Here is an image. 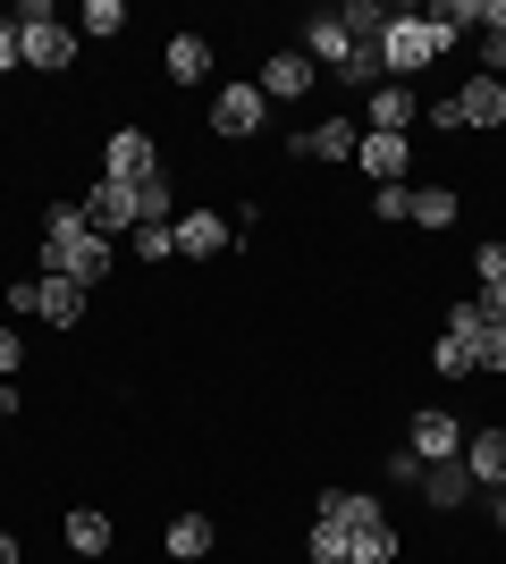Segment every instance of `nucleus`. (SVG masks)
Returning a JSON list of instances; mask_svg holds the SVG:
<instances>
[{
  "mask_svg": "<svg viewBox=\"0 0 506 564\" xmlns=\"http://www.w3.org/2000/svg\"><path fill=\"white\" fill-rule=\"evenodd\" d=\"M110 261H119V245H101L76 203H51V212H43V279L101 286V279H110Z\"/></svg>",
  "mask_w": 506,
  "mask_h": 564,
  "instance_id": "obj_1",
  "label": "nucleus"
},
{
  "mask_svg": "<svg viewBox=\"0 0 506 564\" xmlns=\"http://www.w3.org/2000/svg\"><path fill=\"white\" fill-rule=\"evenodd\" d=\"M18 59H25V68H43V76L76 68V25L60 18L51 0H25V9H18Z\"/></svg>",
  "mask_w": 506,
  "mask_h": 564,
  "instance_id": "obj_2",
  "label": "nucleus"
},
{
  "mask_svg": "<svg viewBox=\"0 0 506 564\" xmlns=\"http://www.w3.org/2000/svg\"><path fill=\"white\" fill-rule=\"evenodd\" d=\"M380 59H388V76H397V85H413V76L431 68V59H448V51H439V34H431V18H422V9H388Z\"/></svg>",
  "mask_w": 506,
  "mask_h": 564,
  "instance_id": "obj_3",
  "label": "nucleus"
},
{
  "mask_svg": "<svg viewBox=\"0 0 506 564\" xmlns=\"http://www.w3.org/2000/svg\"><path fill=\"white\" fill-rule=\"evenodd\" d=\"M85 295H94V286H76V279H18L9 286V312H18V321H51V329H76V321H85Z\"/></svg>",
  "mask_w": 506,
  "mask_h": 564,
  "instance_id": "obj_4",
  "label": "nucleus"
},
{
  "mask_svg": "<svg viewBox=\"0 0 506 564\" xmlns=\"http://www.w3.org/2000/svg\"><path fill=\"white\" fill-rule=\"evenodd\" d=\"M262 127H270V101H262V85H254V76L212 94V135H219V143H245V135H262Z\"/></svg>",
  "mask_w": 506,
  "mask_h": 564,
  "instance_id": "obj_5",
  "label": "nucleus"
},
{
  "mask_svg": "<svg viewBox=\"0 0 506 564\" xmlns=\"http://www.w3.org/2000/svg\"><path fill=\"white\" fill-rule=\"evenodd\" d=\"M76 212H85V228H94L101 245H119V236H136V186H110V177H94V186L76 194Z\"/></svg>",
  "mask_w": 506,
  "mask_h": 564,
  "instance_id": "obj_6",
  "label": "nucleus"
},
{
  "mask_svg": "<svg viewBox=\"0 0 506 564\" xmlns=\"http://www.w3.org/2000/svg\"><path fill=\"white\" fill-rule=\"evenodd\" d=\"M464 430L473 422H456L448 404H422V413L406 422V447L422 455V464H448V455H464Z\"/></svg>",
  "mask_w": 506,
  "mask_h": 564,
  "instance_id": "obj_7",
  "label": "nucleus"
},
{
  "mask_svg": "<svg viewBox=\"0 0 506 564\" xmlns=\"http://www.w3.org/2000/svg\"><path fill=\"white\" fill-rule=\"evenodd\" d=\"M152 169H161V152H152L144 127H119V135L101 143V177H110V186H144Z\"/></svg>",
  "mask_w": 506,
  "mask_h": 564,
  "instance_id": "obj_8",
  "label": "nucleus"
},
{
  "mask_svg": "<svg viewBox=\"0 0 506 564\" xmlns=\"http://www.w3.org/2000/svg\"><path fill=\"white\" fill-rule=\"evenodd\" d=\"M169 228H177V253H186V261H212V253H228V245H237V219H228V212H203V203H194V212H177Z\"/></svg>",
  "mask_w": 506,
  "mask_h": 564,
  "instance_id": "obj_9",
  "label": "nucleus"
},
{
  "mask_svg": "<svg viewBox=\"0 0 506 564\" xmlns=\"http://www.w3.org/2000/svg\"><path fill=\"white\" fill-rule=\"evenodd\" d=\"M413 118H422V94H413V85H397V76L363 94V127H372V135H406Z\"/></svg>",
  "mask_w": 506,
  "mask_h": 564,
  "instance_id": "obj_10",
  "label": "nucleus"
},
{
  "mask_svg": "<svg viewBox=\"0 0 506 564\" xmlns=\"http://www.w3.org/2000/svg\"><path fill=\"white\" fill-rule=\"evenodd\" d=\"M422 506H439V514H464V506H473V497H482V480H473V471H464V455H448V464H422Z\"/></svg>",
  "mask_w": 506,
  "mask_h": 564,
  "instance_id": "obj_11",
  "label": "nucleus"
},
{
  "mask_svg": "<svg viewBox=\"0 0 506 564\" xmlns=\"http://www.w3.org/2000/svg\"><path fill=\"white\" fill-rule=\"evenodd\" d=\"M355 169L372 177V186H406L413 143H406V135H372V127H363V143H355Z\"/></svg>",
  "mask_w": 506,
  "mask_h": 564,
  "instance_id": "obj_12",
  "label": "nucleus"
},
{
  "mask_svg": "<svg viewBox=\"0 0 506 564\" xmlns=\"http://www.w3.org/2000/svg\"><path fill=\"white\" fill-rule=\"evenodd\" d=\"M254 85H262V101H304V94H313V85H321V68H313V59H304V51H270Z\"/></svg>",
  "mask_w": 506,
  "mask_h": 564,
  "instance_id": "obj_13",
  "label": "nucleus"
},
{
  "mask_svg": "<svg viewBox=\"0 0 506 564\" xmlns=\"http://www.w3.org/2000/svg\"><path fill=\"white\" fill-rule=\"evenodd\" d=\"M355 143H363V118H321V127H304V135L288 143L295 161H355Z\"/></svg>",
  "mask_w": 506,
  "mask_h": 564,
  "instance_id": "obj_14",
  "label": "nucleus"
},
{
  "mask_svg": "<svg viewBox=\"0 0 506 564\" xmlns=\"http://www.w3.org/2000/svg\"><path fill=\"white\" fill-rule=\"evenodd\" d=\"M60 540H68V556H110V547H119V522L101 514V506H68V522H60Z\"/></svg>",
  "mask_w": 506,
  "mask_h": 564,
  "instance_id": "obj_15",
  "label": "nucleus"
},
{
  "mask_svg": "<svg viewBox=\"0 0 506 564\" xmlns=\"http://www.w3.org/2000/svg\"><path fill=\"white\" fill-rule=\"evenodd\" d=\"M313 522H337V531H380L388 506H380V497H363V489H321V514Z\"/></svg>",
  "mask_w": 506,
  "mask_h": 564,
  "instance_id": "obj_16",
  "label": "nucleus"
},
{
  "mask_svg": "<svg viewBox=\"0 0 506 564\" xmlns=\"http://www.w3.org/2000/svg\"><path fill=\"white\" fill-rule=\"evenodd\" d=\"M456 110H464V127H506V76H464L456 85Z\"/></svg>",
  "mask_w": 506,
  "mask_h": 564,
  "instance_id": "obj_17",
  "label": "nucleus"
},
{
  "mask_svg": "<svg viewBox=\"0 0 506 564\" xmlns=\"http://www.w3.org/2000/svg\"><path fill=\"white\" fill-rule=\"evenodd\" d=\"M304 59H313V68H337V59H346V51H355V34H346V25H337V9H321V18H304Z\"/></svg>",
  "mask_w": 506,
  "mask_h": 564,
  "instance_id": "obj_18",
  "label": "nucleus"
},
{
  "mask_svg": "<svg viewBox=\"0 0 506 564\" xmlns=\"http://www.w3.org/2000/svg\"><path fill=\"white\" fill-rule=\"evenodd\" d=\"M464 471L482 489H506V430H464Z\"/></svg>",
  "mask_w": 506,
  "mask_h": 564,
  "instance_id": "obj_19",
  "label": "nucleus"
},
{
  "mask_svg": "<svg viewBox=\"0 0 506 564\" xmlns=\"http://www.w3.org/2000/svg\"><path fill=\"white\" fill-rule=\"evenodd\" d=\"M161 547H169L177 564H194V556H212V547H219V522H212V514H177V522L161 531Z\"/></svg>",
  "mask_w": 506,
  "mask_h": 564,
  "instance_id": "obj_20",
  "label": "nucleus"
},
{
  "mask_svg": "<svg viewBox=\"0 0 506 564\" xmlns=\"http://www.w3.org/2000/svg\"><path fill=\"white\" fill-rule=\"evenodd\" d=\"M161 68H169V85H203V76H212V43H203V34H169Z\"/></svg>",
  "mask_w": 506,
  "mask_h": 564,
  "instance_id": "obj_21",
  "label": "nucleus"
},
{
  "mask_svg": "<svg viewBox=\"0 0 506 564\" xmlns=\"http://www.w3.org/2000/svg\"><path fill=\"white\" fill-rule=\"evenodd\" d=\"M169 219H177V186H169V169H152L136 186V228H169Z\"/></svg>",
  "mask_w": 506,
  "mask_h": 564,
  "instance_id": "obj_22",
  "label": "nucleus"
},
{
  "mask_svg": "<svg viewBox=\"0 0 506 564\" xmlns=\"http://www.w3.org/2000/svg\"><path fill=\"white\" fill-rule=\"evenodd\" d=\"M422 18H431L439 51H456V34H473V25H482V0H439V9H422Z\"/></svg>",
  "mask_w": 506,
  "mask_h": 564,
  "instance_id": "obj_23",
  "label": "nucleus"
},
{
  "mask_svg": "<svg viewBox=\"0 0 506 564\" xmlns=\"http://www.w3.org/2000/svg\"><path fill=\"white\" fill-rule=\"evenodd\" d=\"M85 34H94V43H119L127 9H119V0H85V9H76V43H85Z\"/></svg>",
  "mask_w": 506,
  "mask_h": 564,
  "instance_id": "obj_24",
  "label": "nucleus"
},
{
  "mask_svg": "<svg viewBox=\"0 0 506 564\" xmlns=\"http://www.w3.org/2000/svg\"><path fill=\"white\" fill-rule=\"evenodd\" d=\"M406 228H456V186H413V219Z\"/></svg>",
  "mask_w": 506,
  "mask_h": 564,
  "instance_id": "obj_25",
  "label": "nucleus"
},
{
  "mask_svg": "<svg viewBox=\"0 0 506 564\" xmlns=\"http://www.w3.org/2000/svg\"><path fill=\"white\" fill-rule=\"evenodd\" d=\"M482 76H506V0H482Z\"/></svg>",
  "mask_w": 506,
  "mask_h": 564,
  "instance_id": "obj_26",
  "label": "nucleus"
},
{
  "mask_svg": "<svg viewBox=\"0 0 506 564\" xmlns=\"http://www.w3.org/2000/svg\"><path fill=\"white\" fill-rule=\"evenodd\" d=\"M337 25H346L355 43H380V34H388V9H380V0H346V9H337Z\"/></svg>",
  "mask_w": 506,
  "mask_h": 564,
  "instance_id": "obj_27",
  "label": "nucleus"
},
{
  "mask_svg": "<svg viewBox=\"0 0 506 564\" xmlns=\"http://www.w3.org/2000/svg\"><path fill=\"white\" fill-rule=\"evenodd\" d=\"M431 371H439V379H473V346L439 329V346H431Z\"/></svg>",
  "mask_w": 506,
  "mask_h": 564,
  "instance_id": "obj_28",
  "label": "nucleus"
},
{
  "mask_svg": "<svg viewBox=\"0 0 506 564\" xmlns=\"http://www.w3.org/2000/svg\"><path fill=\"white\" fill-rule=\"evenodd\" d=\"M372 219H380V228H406L413 219V186H372Z\"/></svg>",
  "mask_w": 506,
  "mask_h": 564,
  "instance_id": "obj_29",
  "label": "nucleus"
},
{
  "mask_svg": "<svg viewBox=\"0 0 506 564\" xmlns=\"http://www.w3.org/2000/svg\"><path fill=\"white\" fill-rule=\"evenodd\" d=\"M482 295H456V304H448V337H464V346H482Z\"/></svg>",
  "mask_w": 506,
  "mask_h": 564,
  "instance_id": "obj_30",
  "label": "nucleus"
},
{
  "mask_svg": "<svg viewBox=\"0 0 506 564\" xmlns=\"http://www.w3.org/2000/svg\"><path fill=\"white\" fill-rule=\"evenodd\" d=\"M127 253H136V261H169V253H177V228H136V236H127Z\"/></svg>",
  "mask_w": 506,
  "mask_h": 564,
  "instance_id": "obj_31",
  "label": "nucleus"
},
{
  "mask_svg": "<svg viewBox=\"0 0 506 564\" xmlns=\"http://www.w3.org/2000/svg\"><path fill=\"white\" fill-rule=\"evenodd\" d=\"M473 279H482V286L506 279V236H482V245H473Z\"/></svg>",
  "mask_w": 506,
  "mask_h": 564,
  "instance_id": "obj_32",
  "label": "nucleus"
},
{
  "mask_svg": "<svg viewBox=\"0 0 506 564\" xmlns=\"http://www.w3.org/2000/svg\"><path fill=\"white\" fill-rule=\"evenodd\" d=\"M473 371H506V329H498V321H489L482 346H473Z\"/></svg>",
  "mask_w": 506,
  "mask_h": 564,
  "instance_id": "obj_33",
  "label": "nucleus"
},
{
  "mask_svg": "<svg viewBox=\"0 0 506 564\" xmlns=\"http://www.w3.org/2000/svg\"><path fill=\"white\" fill-rule=\"evenodd\" d=\"M388 480H397V489H422V455H413V447H388Z\"/></svg>",
  "mask_w": 506,
  "mask_h": 564,
  "instance_id": "obj_34",
  "label": "nucleus"
},
{
  "mask_svg": "<svg viewBox=\"0 0 506 564\" xmlns=\"http://www.w3.org/2000/svg\"><path fill=\"white\" fill-rule=\"evenodd\" d=\"M422 118H431L439 135H456V127H464V110H456V94H439V101H422Z\"/></svg>",
  "mask_w": 506,
  "mask_h": 564,
  "instance_id": "obj_35",
  "label": "nucleus"
},
{
  "mask_svg": "<svg viewBox=\"0 0 506 564\" xmlns=\"http://www.w3.org/2000/svg\"><path fill=\"white\" fill-rule=\"evenodd\" d=\"M18 362H25V346H18V329L0 321V379H18Z\"/></svg>",
  "mask_w": 506,
  "mask_h": 564,
  "instance_id": "obj_36",
  "label": "nucleus"
},
{
  "mask_svg": "<svg viewBox=\"0 0 506 564\" xmlns=\"http://www.w3.org/2000/svg\"><path fill=\"white\" fill-rule=\"evenodd\" d=\"M9 68H25V59H18V18H0V76H9Z\"/></svg>",
  "mask_w": 506,
  "mask_h": 564,
  "instance_id": "obj_37",
  "label": "nucleus"
},
{
  "mask_svg": "<svg viewBox=\"0 0 506 564\" xmlns=\"http://www.w3.org/2000/svg\"><path fill=\"white\" fill-rule=\"evenodd\" d=\"M482 321H498V329H506V279H498V286H482Z\"/></svg>",
  "mask_w": 506,
  "mask_h": 564,
  "instance_id": "obj_38",
  "label": "nucleus"
},
{
  "mask_svg": "<svg viewBox=\"0 0 506 564\" xmlns=\"http://www.w3.org/2000/svg\"><path fill=\"white\" fill-rule=\"evenodd\" d=\"M18 404H25V397H18V379H0V430L18 422Z\"/></svg>",
  "mask_w": 506,
  "mask_h": 564,
  "instance_id": "obj_39",
  "label": "nucleus"
},
{
  "mask_svg": "<svg viewBox=\"0 0 506 564\" xmlns=\"http://www.w3.org/2000/svg\"><path fill=\"white\" fill-rule=\"evenodd\" d=\"M0 564H18V531H0Z\"/></svg>",
  "mask_w": 506,
  "mask_h": 564,
  "instance_id": "obj_40",
  "label": "nucleus"
},
{
  "mask_svg": "<svg viewBox=\"0 0 506 564\" xmlns=\"http://www.w3.org/2000/svg\"><path fill=\"white\" fill-rule=\"evenodd\" d=\"M489 497H498V531H506V489H489Z\"/></svg>",
  "mask_w": 506,
  "mask_h": 564,
  "instance_id": "obj_41",
  "label": "nucleus"
}]
</instances>
